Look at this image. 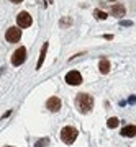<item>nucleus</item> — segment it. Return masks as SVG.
<instances>
[{"label": "nucleus", "instance_id": "1", "mask_svg": "<svg viewBox=\"0 0 136 147\" xmlns=\"http://www.w3.org/2000/svg\"><path fill=\"white\" fill-rule=\"evenodd\" d=\"M75 106H77V110L80 113H90L92 108H94V98H92V95L89 93H77L75 96Z\"/></svg>", "mask_w": 136, "mask_h": 147}, {"label": "nucleus", "instance_id": "2", "mask_svg": "<svg viewBox=\"0 0 136 147\" xmlns=\"http://www.w3.org/2000/svg\"><path fill=\"white\" fill-rule=\"evenodd\" d=\"M77 129L72 126H66L63 127V131H61V141L66 144V146H71V144H74V141L77 139Z\"/></svg>", "mask_w": 136, "mask_h": 147}, {"label": "nucleus", "instance_id": "3", "mask_svg": "<svg viewBox=\"0 0 136 147\" xmlns=\"http://www.w3.org/2000/svg\"><path fill=\"white\" fill-rule=\"evenodd\" d=\"M31 23H33V18L28 11H20V13L16 15V25L20 28H30Z\"/></svg>", "mask_w": 136, "mask_h": 147}, {"label": "nucleus", "instance_id": "4", "mask_svg": "<svg viewBox=\"0 0 136 147\" xmlns=\"http://www.w3.org/2000/svg\"><path fill=\"white\" fill-rule=\"evenodd\" d=\"M25 61H26V49L21 46L12 54V64H13V65H21Z\"/></svg>", "mask_w": 136, "mask_h": 147}, {"label": "nucleus", "instance_id": "5", "mask_svg": "<svg viewBox=\"0 0 136 147\" xmlns=\"http://www.w3.org/2000/svg\"><path fill=\"white\" fill-rule=\"evenodd\" d=\"M5 39L8 42H18L21 39V30H18L16 26L8 28L7 33H5Z\"/></svg>", "mask_w": 136, "mask_h": 147}, {"label": "nucleus", "instance_id": "6", "mask_svg": "<svg viewBox=\"0 0 136 147\" xmlns=\"http://www.w3.org/2000/svg\"><path fill=\"white\" fill-rule=\"evenodd\" d=\"M66 82H67L69 85H80L82 84V75H80V72L79 70H71V72L66 75Z\"/></svg>", "mask_w": 136, "mask_h": 147}, {"label": "nucleus", "instance_id": "7", "mask_svg": "<svg viewBox=\"0 0 136 147\" xmlns=\"http://www.w3.org/2000/svg\"><path fill=\"white\" fill-rule=\"evenodd\" d=\"M61 98H58V96H51V98H48L46 101V108L49 111H52V113H58L59 110H61Z\"/></svg>", "mask_w": 136, "mask_h": 147}, {"label": "nucleus", "instance_id": "8", "mask_svg": "<svg viewBox=\"0 0 136 147\" xmlns=\"http://www.w3.org/2000/svg\"><path fill=\"white\" fill-rule=\"evenodd\" d=\"M121 136L123 137H135L136 136V126H133V124L125 126L121 129Z\"/></svg>", "mask_w": 136, "mask_h": 147}, {"label": "nucleus", "instance_id": "9", "mask_svg": "<svg viewBox=\"0 0 136 147\" xmlns=\"http://www.w3.org/2000/svg\"><path fill=\"white\" fill-rule=\"evenodd\" d=\"M99 70H100V74H108L110 72V62L107 59H102L99 62Z\"/></svg>", "mask_w": 136, "mask_h": 147}, {"label": "nucleus", "instance_id": "10", "mask_svg": "<svg viewBox=\"0 0 136 147\" xmlns=\"http://www.w3.org/2000/svg\"><path fill=\"white\" fill-rule=\"evenodd\" d=\"M112 13H113L115 16H125L126 8L123 5H113L112 7Z\"/></svg>", "mask_w": 136, "mask_h": 147}, {"label": "nucleus", "instance_id": "11", "mask_svg": "<svg viewBox=\"0 0 136 147\" xmlns=\"http://www.w3.org/2000/svg\"><path fill=\"white\" fill-rule=\"evenodd\" d=\"M46 51H48V42H44V44H43V49H41V53H39V59H38L36 69H41V65H43V61H44V57H46Z\"/></svg>", "mask_w": 136, "mask_h": 147}, {"label": "nucleus", "instance_id": "12", "mask_svg": "<svg viewBox=\"0 0 136 147\" xmlns=\"http://www.w3.org/2000/svg\"><path fill=\"white\" fill-rule=\"evenodd\" d=\"M94 16L97 18V20H107V18H108V15H107L105 11L99 10V8H95L94 10Z\"/></svg>", "mask_w": 136, "mask_h": 147}, {"label": "nucleus", "instance_id": "13", "mask_svg": "<svg viewBox=\"0 0 136 147\" xmlns=\"http://www.w3.org/2000/svg\"><path fill=\"white\" fill-rule=\"evenodd\" d=\"M118 124H120V119L118 118H110V119L107 121V126L110 127V129H115Z\"/></svg>", "mask_w": 136, "mask_h": 147}, {"label": "nucleus", "instance_id": "14", "mask_svg": "<svg viewBox=\"0 0 136 147\" xmlns=\"http://www.w3.org/2000/svg\"><path fill=\"white\" fill-rule=\"evenodd\" d=\"M48 146H49V137H43L35 144V147H48Z\"/></svg>", "mask_w": 136, "mask_h": 147}, {"label": "nucleus", "instance_id": "15", "mask_svg": "<svg viewBox=\"0 0 136 147\" xmlns=\"http://www.w3.org/2000/svg\"><path fill=\"white\" fill-rule=\"evenodd\" d=\"M120 26H133V21H130V20H121V21H120Z\"/></svg>", "mask_w": 136, "mask_h": 147}, {"label": "nucleus", "instance_id": "16", "mask_svg": "<svg viewBox=\"0 0 136 147\" xmlns=\"http://www.w3.org/2000/svg\"><path fill=\"white\" fill-rule=\"evenodd\" d=\"M105 39H113V34H105Z\"/></svg>", "mask_w": 136, "mask_h": 147}, {"label": "nucleus", "instance_id": "17", "mask_svg": "<svg viewBox=\"0 0 136 147\" xmlns=\"http://www.w3.org/2000/svg\"><path fill=\"white\" fill-rule=\"evenodd\" d=\"M130 103H136V96H130Z\"/></svg>", "mask_w": 136, "mask_h": 147}, {"label": "nucleus", "instance_id": "18", "mask_svg": "<svg viewBox=\"0 0 136 147\" xmlns=\"http://www.w3.org/2000/svg\"><path fill=\"white\" fill-rule=\"evenodd\" d=\"M10 2H13V3H21L23 0H10Z\"/></svg>", "mask_w": 136, "mask_h": 147}, {"label": "nucleus", "instance_id": "19", "mask_svg": "<svg viewBox=\"0 0 136 147\" xmlns=\"http://www.w3.org/2000/svg\"><path fill=\"white\" fill-rule=\"evenodd\" d=\"M108 2H115V0H108Z\"/></svg>", "mask_w": 136, "mask_h": 147}]
</instances>
